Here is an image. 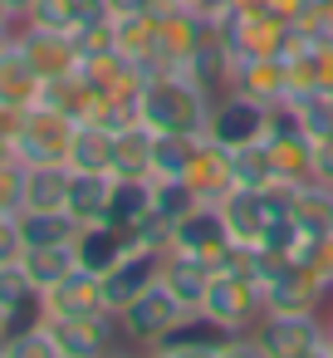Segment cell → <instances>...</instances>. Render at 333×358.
Instances as JSON below:
<instances>
[{"label":"cell","instance_id":"484cf974","mask_svg":"<svg viewBox=\"0 0 333 358\" xmlns=\"http://www.w3.org/2000/svg\"><path fill=\"white\" fill-rule=\"evenodd\" d=\"M74 265H79L74 260V245H25V255H20V270L35 285V294H45L50 285H59Z\"/></svg>","mask_w":333,"mask_h":358},{"label":"cell","instance_id":"5bb4252c","mask_svg":"<svg viewBox=\"0 0 333 358\" xmlns=\"http://www.w3.org/2000/svg\"><path fill=\"white\" fill-rule=\"evenodd\" d=\"M230 89L265 103V108H279L289 103V64L284 55H255V59H235L230 69Z\"/></svg>","mask_w":333,"mask_h":358},{"label":"cell","instance_id":"f546056e","mask_svg":"<svg viewBox=\"0 0 333 358\" xmlns=\"http://www.w3.org/2000/svg\"><path fill=\"white\" fill-rule=\"evenodd\" d=\"M196 206V196H191V187L177 177V182H152V216L162 221V226H177L186 211Z\"/></svg>","mask_w":333,"mask_h":358},{"label":"cell","instance_id":"e0dca14e","mask_svg":"<svg viewBox=\"0 0 333 358\" xmlns=\"http://www.w3.org/2000/svg\"><path fill=\"white\" fill-rule=\"evenodd\" d=\"M128 250H133V231H123V226H113V221H89V226H79V236H74V260H79L84 270H94V275H108Z\"/></svg>","mask_w":333,"mask_h":358},{"label":"cell","instance_id":"d590c367","mask_svg":"<svg viewBox=\"0 0 333 358\" xmlns=\"http://www.w3.org/2000/svg\"><path fill=\"white\" fill-rule=\"evenodd\" d=\"M269 10H279L289 25L294 20H304V15H313V0H269Z\"/></svg>","mask_w":333,"mask_h":358},{"label":"cell","instance_id":"d6a6232c","mask_svg":"<svg viewBox=\"0 0 333 358\" xmlns=\"http://www.w3.org/2000/svg\"><path fill=\"white\" fill-rule=\"evenodd\" d=\"M299 260H304V265H309V270L333 289V236H313V241L299 250Z\"/></svg>","mask_w":333,"mask_h":358},{"label":"cell","instance_id":"44dd1931","mask_svg":"<svg viewBox=\"0 0 333 358\" xmlns=\"http://www.w3.org/2000/svg\"><path fill=\"white\" fill-rule=\"evenodd\" d=\"M289 221L304 236H333V187L328 182H299L289 196Z\"/></svg>","mask_w":333,"mask_h":358},{"label":"cell","instance_id":"7bdbcfd3","mask_svg":"<svg viewBox=\"0 0 333 358\" xmlns=\"http://www.w3.org/2000/svg\"><path fill=\"white\" fill-rule=\"evenodd\" d=\"M323 319H328V324H333V299H328V309H323Z\"/></svg>","mask_w":333,"mask_h":358},{"label":"cell","instance_id":"f1b7e54d","mask_svg":"<svg viewBox=\"0 0 333 358\" xmlns=\"http://www.w3.org/2000/svg\"><path fill=\"white\" fill-rule=\"evenodd\" d=\"M289 113L294 123L318 143V138H333V89H313V94H294L289 99Z\"/></svg>","mask_w":333,"mask_h":358},{"label":"cell","instance_id":"ba28073f","mask_svg":"<svg viewBox=\"0 0 333 358\" xmlns=\"http://www.w3.org/2000/svg\"><path fill=\"white\" fill-rule=\"evenodd\" d=\"M269 113H274V108H265V103H255V99H245V94L230 89V94H221V99L211 103L206 138L221 143V148H230V152L255 148V143L269 138Z\"/></svg>","mask_w":333,"mask_h":358},{"label":"cell","instance_id":"ffe728a7","mask_svg":"<svg viewBox=\"0 0 333 358\" xmlns=\"http://www.w3.org/2000/svg\"><path fill=\"white\" fill-rule=\"evenodd\" d=\"M152 143L157 133L142 118H128L113 133V177H152Z\"/></svg>","mask_w":333,"mask_h":358},{"label":"cell","instance_id":"836d02e7","mask_svg":"<svg viewBox=\"0 0 333 358\" xmlns=\"http://www.w3.org/2000/svg\"><path fill=\"white\" fill-rule=\"evenodd\" d=\"M25 255V236H20V216L0 211V265H15Z\"/></svg>","mask_w":333,"mask_h":358},{"label":"cell","instance_id":"52a82bcc","mask_svg":"<svg viewBox=\"0 0 333 358\" xmlns=\"http://www.w3.org/2000/svg\"><path fill=\"white\" fill-rule=\"evenodd\" d=\"M172 250L201 255L211 270H225V265L240 255V245L230 241V226H225V216H221L216 201H196V206L172 226Z\"/></svg>","mask_w":333,"mask_h":358},{"label":"cell","instance_id":"7a4b0ae2","mask_svg":"<svg viewBox=\"0 0 333 358\" xmlns=\"http://www.w3.org/2000/svg\"><path fill=\"white\" fill-rule=\"evenodd\" d=\"M201 314L216 319L221 329L230 334H250L260 319H265V280L250 270V255L240 250L225 270L211 275V289L201 299Z\"/></svg>","mask_w":333,"mask_h":358},{"label":"cell","instance_id":"b9f144b4","mask_svg":"<svg viewBox=\"0 0 333 358\" xmlns=\"http://www.w3.org/2000/svg\"><path fill=\"white\" fill-rule=\"evenodd\" d=\"M323 353H333V324L323 319Z\"/></svg>","mask_w":333,"mask_h":358},{"label":"cell","instance_id":"7c38bea8","mask_svg":"<svg viewBox=\"0 0 333 358\" xmlns=\"http://www.w3.org/2000/svg\"><path fill=\"white\" fill-rule=\"evenodd\" d=\"M15 40H20V50H25V59L35 64V74L50 84V79H64V74H79V45H74V35H64V30H40V25H20L15 30Z\"/></svg>","mask_w":333,"mask_h":358},{"label":"cell","instance_id":"83f0119b","mask_svg":"<svg viewBox=\"0 0 333 358\" xmlns=\"http://www.w3.org/2000/svg\"><path fill=\"white\" fill-rule=\"evenodd\" d=\"M20 236L25 245H74L79 221L69 211H20Z\"/></svg>","mask_w":333,"mask_h":358},{"label":"cell","instance_id":"74e56055","mask_svg":"<svg viewBox=\"0 0 333 358\" xmlns=\"http://www.w3.org/2000/svg\"><path fill=\"white\" fill-rule=\"evenodd\" d=\"M15 329H20V319H15V314H10L6 304H0V348H6V338H10Z\"/></svg>","mask_w":333,"mask_h":358},{"label":"cell","instance_id":"4dcf8cb0","mask_svg":"<svg viewBox=\"0 0 333 358\" xmlns=\"http://www.w3.org/2000/svg\"><path fill=\"white\" fill-rule=\"evenodd\" d=\"M269 182H279V177H274V162H269L265 143L240 148L235 152V187H269Z\"/></svg>","mask_w":333,"mask_h":358},{"label":"cell","instance_id":"e575fe53","mask_svg":"<svg viewBox=\"0 0 333 358\" xmlns=\"http://www.w3.org/2000/svg\"><path fill=\"white\" fill-rule=\"evenodd\" d=\"M313 182H328L333 187V138H318L313 143Z\"/></svg>","mask_w":333,"mask_h":358},{"label":"cell","instance_id":"4316f807","mask_svg":"<svg viewBox=\"0 0 333 358\" xmlns=\"http://www.w3.org/2000/svg\"><path fill=\"white\" fill-rule=\"evenodd\" d=\"M196 143L201 138H191V133H157V143H152V182L186 177V167L196 157Z\"/></svg>","mask_w":333,"mask_h":358},{"label":"cell","instance_id":"d6986e66","mask_svg":"<svg viewBox=\"0 0 333 358\" xmlns=\"http://www.w3.org/2000/svg\"><path fill=\"white\" fill-rule=\"evenodd\" d=\"M211 275H216V270H211L201 255H186V250H172V245L162 250V275H157V280H162L186 309H201V299H206V289H211Z\"/></svg>","mask_w":333,"mask_h":358},{"label":"cell","instance_id":"1f68e13d","mask_svg":"<svg viewBox=\"0 0 333 358\" xmlns=\"http://www.w3.org/2000/svg\"><path fill=\"white\" fill-rule=\"evenodd\" d=\"M0 211H25V162L15 152L0 157Z\"/></svg>","mask_w":333,"mask_h":358},{"label":"cell","instance_id":"4fadbf2b","mask_svg":"<svg viewBox=\"0 0 333 358\" xmlns=\"http://www.w3.org/2000/svg\"><path fill=\"white\" fill-rule=\"evenodd\" d=\"M157 275H162V250L157 245H138L133 241V250L103 275V299H108V309L118 314L123 304H133L147 285H157Z\"/></svg>","mask_w":333,"mask_h":358},{"label":"cell","instance_id":"6da1fadb","mask_svg":"<svg viewBox=\"0 0 333 358\" xmlns=\"http://www.w3.org/2000/svg\"><path fill=\"white\" fill-rule=\"evenodd\" d=\"M211 94H201L186 74L177 69H162V74H147L142 94H138V113L152 133H191V138H206V123H211Z\"/></svg>","mask_w":333,"mask_h":358},{"label":"cell","instance_id":"f35d334b","mask_svg":"<svg viewBox=\"0 0 333 358\" xmlns=\"http://www.w3.org/2000/svg\"><path fill=\"white\" fill-rule=\"evenodd\" d=\"M230 10H269V0H230Z\"/></svg>","mask_w":333,"mask_h":358},{"label":"cell","instance_id":"8992f818","mask_svg":"<svg viewBox=\"0 0 333 358\" xmlns=\"http://www.w3.org/2000/svg\"><path fill=\"white\" fill-rule=\"evenodd\" d=\"M74 128H79V123H74L69 113H59V108H50V103H35V108H25L20 123H15V157H20L25 167H35V162H69Z\"/></svg>","mask_w":333,"mask_h":358},{"label":"cell","instance_id":"d4e9b609","mask_svg":"<svg viewBox=\"0 0 333 358\" xmlns=\"http://www.w3.org/2000/svg\"><path fill=\"white\" fill-rule=\"evenodd\" d=\"M113 133L103 123H79L69 143V167L74 172H113Z\"/></svg>","mask_w":333,"mask_h":358},{"label":"cell","instance_id":"9c48e42d","mask_svg":"<svg viewBox=\"0 0 333 358\" xmlns=\"http://www.w3.org/2000/svg\"><path fill=\"white\" fill-rule=\"evenodd\" d=\"M328 299H333V289L304 260H289V265L269 270V280H265V314H323Z\"/></svg>","mask_w":333,"mask_h":358},{"label":"cell","instance_id":"cb8c5ba5","mask_svg":"<svg viewBox=\"0 0 333 358\" xmlns=\"http://www.w3.org/2000/svg\"><path fill=\"white\" fill-rule=\"evenodd\" d=\"M152 216V177H113V196H108V216L123 231H138Z\"/></svg>","mask_w":333,"mask_h":358},{"label":"cell","instance_id":"603a6c76","mask_svg":"<svg viewBox=\"0 0 333 358\" xmlns=\"http://www.w3.org/2000/svg\"><path fill=\"white\" fill-rule=\"evenodd\" d=\"M69 201V162L25 167V211H64Z\"/></svg>","mask_w":333,"mask_h":358},{"label":"cell","instance_id":"2e32d148","mask_svg":"<svg viewBox=\"0 0 333 358\" xmlns=\"http://www.w3.org/2000/svg\"><path fill=\"white\" fill-rule=\"evenodd\" d=\"M50 334H54V348L59 358H94V353H108L118 334V314H89V319H45Z\"/></svg>","mask_w":333,"mask_h":358},{"label":"cell","instance_id":"30bf717a","mask_svg":"<svg viewBox=\"0 0 333 358\" xmlns=\"http://www.w3.org/2000/svg\"><path fill=\"white\" fill-rule=\"evenodd\" d=\"M182 314H186V304L157 280V285H147L133 304L118 309V334H123L128 343H138V348H152V343H157Z\"/></svg>","mask_w":333,"mask_h":358},{"label":"cell","instance_id":"277c9868","mask_svg":"<svg viewBox=\"0 0 333 358\" xmlns=\"http://www.w3.org/2000/svg\"><path fill=\"white\" fill-rule=\"evenodd\" d=\"M216 35L230 45L235 59H255V55H284L294 40V25L279 10H230L221 20H211Z\"/></svg>","mask_w":333,"mask_h":358},{"label":"cell","instance_id":"8fae6325","mask_svg":"<svg viewBox=\"0 0 333 358\" xmlns=\"http://www.w3.org/2000/svg\"><path fill=\"white\" fill-rule=\"evenodd\" d=\"M89 314H113L103 299V275L74 265L59 285L40 294V319H89Z\"/></svg>","mask_w":333,"mask_h":358},{"label":"cell","instance_id":"60d3db41","mask_svg":"<svg viewBox=\"0 0 333 358\" xmlns=\"http://www.w3.org/2000/svg\"><path fill=\"white\" fill-rule=\"evenodd\" d=\"M30 6H35V0H10V10H15V20H25V15H30Z\"/></svg>","mask_w":333,"mask_h":358},{"label":"cell","instance_id":"9a60e30c","mask_svg":"<svg viewBox=\"0 0 333 358\" xmlns=\"http://www.w3.org/2000/svg\"><path fill=\"white\" fill-rule=\"evenodd\" d=\"M182 182L191 187L196 201H225V196L235 192V152L221 148V143H211V138H201V143H196V157H191V167H186Z\"/></svg>","mask_w":333,"mask_h":358},{"label":"cell","instance_id":"ac0fdd59","mask_svg":"<svg viewBox=\"0 0 333 358\" xmlns=\"http://www.w3.org/2000/svg\"><path fill=\"white\" fill-rule=\"evenodd\" d=\"M45 94V79L35 74V64L25 59L20 40H10L6 50H0V108H10V113H25L35 108Z\"/></svg>","mask_w":333,"mask_h":358},{"label":"cell","instance_id":"ab89813d","mask_svg":"<svg viewBox=\"0 0 333 358\" xmlns=\"http://www.w3.org/2000/svg\"><path fill=\"white\" fill-rule=\"evenodd\" d=\"M0 25H20V20H15V10H10V0H0Z\"/></svg>","mask_w":333,"mask_h":358},{"label":"cell","instance_id":"3957f363","mask_svg":"<svg viewBox=\"0 0 333 358\" xmlns=\"http://www.w3.org/2000/svg\"><path fill=\"white\" fill-rule=\"evenodd\" d=\"M147 353H157V358H191V353L196 358H230V353H250V343H245V334L221 329L201 309H186Z\"/></svg>","mask_w":333,"mask_h":358},{"label":"cell","instance_id":"8d00e7d4","mask_svg":"<svg viewBox=\"0 0 333 358\" xmlns=\"http://www.w3.org/2000/svg\"><path fill=\"white\" fill-rule=\"evenodd\" d=\"M103 6H108V15L118 20V15H142V10H152L157 0H103Z\"/></svg>","mask_w":333,"mask_h":358},{"label":"cell","instance_id":"7402d4cb","mask_svg":"<svg viewBox=\"0 0 333 358\" xmlns=\"http://www.w3.org/2000/svg\"><path fill=\"white\" fill-rule=\"evenodd\" d=\"M108 196H113V172H74L69 167V201H64V211L79 226L103 221L108 216Z\"/></svg>","mask_w":333,"mask_h":358},{"label":"cell","instance_id":"5b68a950","mask_svg":"<svg viewBox=\"0 0 333 358\" xmlns=\"http://www.w3.org/2000/svg\"><path fill=\"white\" fill-rule=\"evenodd\" d=\"M245 343L260 358H309V353H323V314H265L245 334Z\"/></svg>","mask_w":333,"mask_h":358}]
</instances>
